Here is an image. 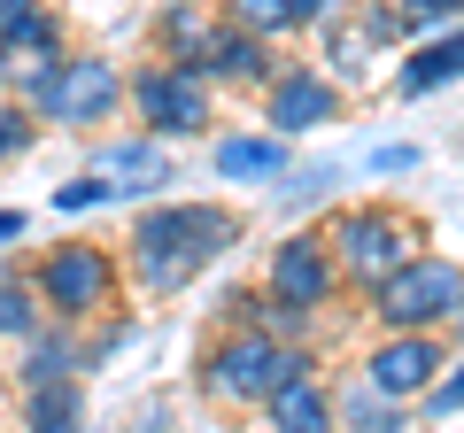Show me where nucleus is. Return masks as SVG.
I'll return each mask as SVG.
<instances>
[{"label":"nucleus","instance_id":"1","mask_svg":"<svg viewBox=\"0 0 464 433\" xmlns=\"http://www.w3.org/2000/svg\"><path fill=\"white\" fill-rule=\"evenodd\" d=\"M124 248H132V286L179 294V286H194L209 264H225L240 248V216L217 209V201H155V209H140Z\"/></svg>","mask_w":464,"mask_h":433},{"label":"nucleus","instance_id":"2","mask_svg":"<svg viewBox=\"0 0 464 433\" xmlns=\"http://www.w3.org/2000/svg\"><path fill=\"white\" fill-rule=\"evenodd\" d=\"M310 349H295V341H271L264 325H232L225 341H209V356H201V395L217 402V410H264L279 387L310 380Z\"/></svg>","mask_w":464,"mask_h":433},{"label":"nucleus","instance_id":"3","mask_svg":"<svg viewBox=\"0 0 464 433\" xmlns=\"http://www.w3.org/2000/svg\"><path fill=\"white\" fill-rule=\"evenodd\" d=\"M325 248H333V264H341L348 286L380 294L402 264H418V255H426V233H418V216H402L395 201H356V209H333Z\"/></svg>","mask_w":464,"mask_h":433},{"label":"nucleus","instance_id":"4","mask_svg":"<svg viewBox=\"0 0 464 433\" xmlns=\"http://www.w3.org/2000/svg\"><path fill=\"white\" fill-rule=\"evenodd\" d=\"M32 286H39V302H47L54 325H93V317H109L116 294H124V264H116L109 248H93V240H54L32 264Z\"/></svg>","mask_w":464,"mask_h":433},{"label":"nucleus","instance_id":"5","mask_svg":"<svg viewBox=\"0 0 464 433\" xmlns=\"http://www.w3.org/2000/svg\"><path fill=\"white\" fill-rule=\"evenodd\" d=\"M372 317H380V333H441V325H464V264H449V255L402 264L372 294Z\"/></svg>","mask_w":464,"mask_h":433},{"label":"nucleus","instance_id":"6","mask_svg":"<svg viewBox=\"0 0 464 433\" xmlns=\"http://www.w3.org/2000/svg\"><path fill=\"white\" fill-rule=\"evenodd\" d=\"M132 109L148 124V140H201L217 124V93L194 63H140L132 70Z\"/></svg>","mask_w":464,"mask_h":433},{"label":"nucleus","instance_id":"7","mask_svg":"<svg viewBox=\"0 0 464 433\" xmlns=\"http://www.w3.org/2000/svg\"><path fill=\"white\" fill-rule=\"evenodd\" d=\"M341 109H348L341 78H325V70H310V63H279V78L264 85V124L279 140L325 132V124H341Z\"/></svg>","mask_w":464,"mask_h":433},{"label":"nucleus","instance_id":"8","mask_svg":"<svg viewBox=\"0 0 464 433\" xmlns=\"http://www.w3.org/2000/svg\"><path fill=\"white\" fill-rule=\"evenodd\" d=\"M124 101H132V78H124L109 54H70L39 117H47V124H109Z\"/></svg>","mask_w":464,"mask_h":433},{"label":"nucleus","instance_id":"9","mask_svg":"<svg viewBox=\"0 0 464 433\" xmlns=\"http://www.w3.org/2000/svg\"><path fill=\"white\" fill-rule=\"evenodd\" d=\"M356 371H364L387 402H426L433 387H441V333H380Z\"/></svg>","mask_w":464,"mask_h":433},{"label":"nucleus","instance_id":"10","mask_svg":"<svg viewBox=\"0 0 464 433\" xmlns=\"http://www.w3.org/2000/svg\"><path fill=\"white\" fill-rule=\"evenodd\" d=\"M333 286H341V264H333L325 233H286L279 248H271V264H264V294L295 302V310H310V317L333 302Z\"/></svg>","mask_w":464,"mask_h":433},{"label":"nucleus","instance_id":"11","mask_svg":"<svg viewBox=\"0 0 464 433\" xmlns=\"http://www.w3.org/2000/svg\"><path fill=\"white\" fill-rule=\"evenodd\" d=\"M201 78L209 85H256V93H264V85L279 78V54H271V39L240 32V24H217L209 54H201Z\"/></svg>","mask_w":464,"mask_h":433},{"label":"nucleus","instance_id":"12","mask_svg":"<svg viewBox=\"0 0 464 433\" xmlns=\"http://www.w3.org/2000/svg\"><path fill=\"white\" fill-rule=\"evenodd\" d=\"M78 371H93V364H85L78 325H47V333H32V341H24L16 395H32V387H63V380H78Z\"/></svg>","mask_w":464,"mask_h":433},{"label":"nucleus","instance_id":"13","mask_svg":"<svg viewBox=\"0 0 464 433\" xmlns=\"http://www.w3.org/2000/svg\"><path fill=\"white\" fill-rule=\"evenodd\" d=\"M264 433H341V402H333V387L310 371V380L279 387V395L264 402Z\"/></svg>","mask_w":464,"mask_h":433},{"label":"nucleus","instance_id":"14","mask_svg":"<svg viewBox=\"0 0 464 433\" xmlns=\"http://www.w3.org/2000/svg\"><path fill=\"white\" fill-rule=\"evenodd\" d=\"M217 0H170L163 8V24H155V47H163V63H194L201 70V54H209V39H217Z\"/></svg>","mask_w":464,"mask_h":433},{"label":"nucleus","instance_id":"15","mask_svg":"<svg viewBox=\"0 0 464 433\" xmlns=\"http://www.w3.org/2000/svg\"><path fill=\"white\" fill-rule=\"evenodd\" d=\"M217 178L225 186H256V178H286V140L279 132H232L217 140Z\"/></svg>","mask_w":464,"mask_h":433},{"label":"nucleus","instance_id":"16","mask_svg":"<svg viewBox=\"0 0 464 433\" xmlns=\"http://www.w3.org/2000/svg\"><path fill=\"white\" fill-rule=\"evenodd\" d=\"M449 78H464V24H457L449 39H426V47L402 54L395 93H402V101H418V93H433V85H449Z\"/></svg>","mask_w":464,"mask_h":433},{"label":"nucleus","instance_id":"17","mask_svg":"<svg viewBox=\"0 0 464 433\" xmlns=\"http://www.w3.org/2000/svg\"><path fill=\"white\" fill-rule=\"evenodd\" d=\"M93 170H101V178H116L124 194H155V186H170V155H163V140H124V148H101Z\"/></svg>","mask_w":464,"mask_h":433},{"label":"nucleus","instance_id":"18","mask_svg":"<svg viewBox=\"0 0 464 433\" xmlns=\"http://www.w3.org/2000/svg\"><path fill=\"white\" fill-rule=\"evenodd\" d=\"M24 47L70 54V47H63V24H54L47 0H0V54H24Z\"/></svg>","mask_w":464,"mask_h":433},{"label":"nucleus","instance_id":"19","mask_svg":"<svg viewBox=\"0 0 464 433\" xmlns=\"http://www.w3.org/2000/svg\"><path fill=\"white\" fill-rule=\"evenodd\" d=\"M341 433H411V402H387L372 380L341 387Z\"/></svg>","mask_w":464,"mask_h":433},{"label":"nucleus","instance_id":"20","mask_svg":"<svg viewBox=\"0 0 464 433\" xmlns=\"http://www.w3.org/2000/svg\"><path fill=\"white\" fill-rule=\"evenodd\" d=\"M16 402H24V433H85L78 426V410H85V387L78 380L32 387V395H16Z\"/></svg>","mask_w":464,"mask_h":433},{"label":"nucleus","instance_id":"21","mask_svg":"<svg viewBox=\"0 0 464 433\" xmlns=\"http://www.w3.org/2000/svg\"><path fill=\"white\" fill-rule=\"evenodd\" d=\"M217 16L240 24V32H256V39H286V32H302L295 0H217Z\"/></svg>","mask_w":464,"mask_h":433},{"label":"nucleus","instance_id":"22","mask_svg":"<svg viewBox=\"0 0 464 433\" xmlns=\"http://www.w3.org/2000/svg\"><path fill=\"white\" fill-rule=\"evenodd\" d=\"M47 333V302L32 279H0V341H32Z\"/></svg>","mask_w":464,"mask_h":433},{"label":"nucleus","instance_id":"23","mask_svg":"<svg viewBox=\"0 0 464 433\" xmlns=\"http://www.w3.org/2000/svg\"><path fill=\"white\" fill-rule=\"evenodd\" d=\"M39 109H24V101H0V163H16V155H32V140H39Z\"/></svg>","mask_w":464,"mask_h":433},{"label":"nucleus","instance_id":"24","mask_svg":"<svg viewBox=\"0 0 464 433\" xmlns=\"http://www.w3.org/2000/svg\"><path fill=\"white\" fill-rule=\"evenodd\" d=\"M101 201H124V186H116V178H101V170H85V178L54 186V209H63V216H78V209H101Z\"/></svg>","mask_w":464,"mask_h":433},{"label":"nucleus","instance_id":"25","mask_svg":"<svg viewBox=\"0 0 464 433\" xmlns=\"http://www.w3.org/2000/svg\"><path fill=\"white\" fill-rule=\"evenodd\" d=\"M333 178H341V170H333V163H310V170H295V186H279V194H286V201H295V209H310V201H317V194H325V186H333Z\"/></svg>","mask_w":464,"mask_h":433},{"label":"nucleus","instance_id":"26","mask_svg":"<svg viewBox=\"0 0 464 433\" xmlns=\"http://www.w3.org/2000/svg\"><path fill=\"white\" fill-rule=\"evenodd\" d=\"M402 16H418V32H433V24H464V0H395Z\"/></svg>","mask_w":464,"mask_h":433},{"label":"nucleus","instance_id":"27","mask_svg":"<svg viewBox=\"0 0 464 433\" xmlns=\"http://www.w3.org/2000/svg\"><path fill=\"white\" fill-rule=\"evenodd\" d=\"M372 170H380V178H411L418 148H411V140H387V148H372Z\"/></svg>","mask_w":464,"mask_h":433},{"label":"nucleus","instance_id":"28","mask_svg":"<svg viewBox=\"0 0 464 433\" xmlns=\"http://www.w3.org/2000/svg\"><path fill=\"white\" fill-rule=\"evenodd\" d=\"M426 410H433V418L464 410V364H457V371H449V380H441V387H433V395H426Z\"/></svg>","mask_w":464,"mask_h":433},{"label":"nucleus","instance_id":"29","mask_svg":"<svg viewBox=\"0 0 464 433\" xmlns=\"http://www.w3.org/2000/svg\"><path fill=\"white\" fill-rule=\"evenodd\" d=\"M341 8H348V0H295V16H302V24H333Z\"/></svg>","mask_w":464,"mask_h":433},{"label":"nucleus","instance_id":"30","mask_svg":"<svg viewBox=\"0 0 464 433\" xmlns=\"http://www.w3.org/2000/svg\"><path fill=\"white\" fill-rule=\"evenodd\" d=\"M8 240H24V209H0V248Z\"/></svg>","mask_w":464,"mask_h":433}]
</instances>
